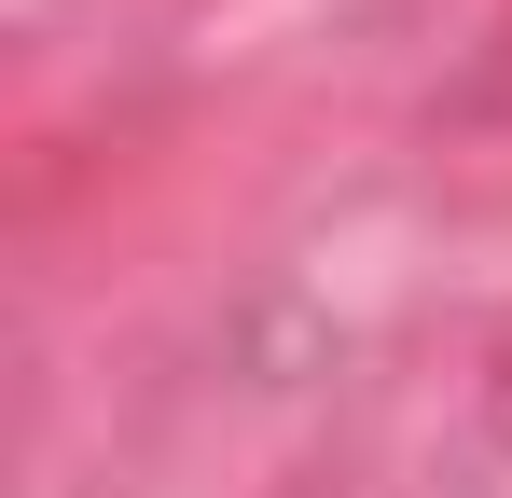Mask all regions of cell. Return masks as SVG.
Masks as SVG:
<instances>
[]
</instances>
